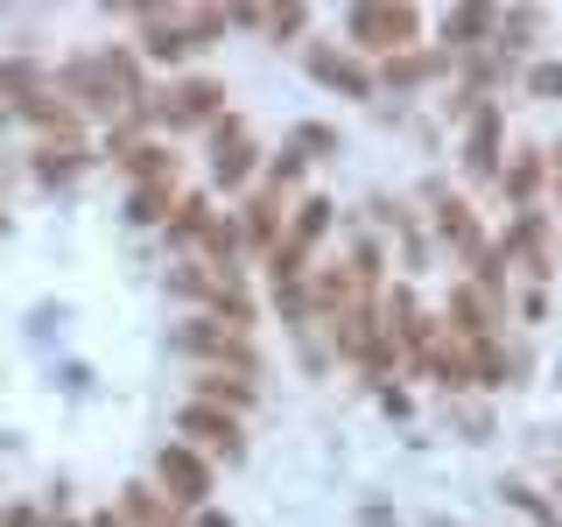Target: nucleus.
<instances>
[{
    "mask_svg": "<svg viewBox=\"0 0 562 527\" xmlns=\"http://www.w3.org/2000/svg\"><path fill=\"white\" fill-rule=\"evenodd\" d=\"M330 233V198H303L289 211V225H281V239H274V254H268V274H274V289H295L310 268V254H316V239Z\"/></svg>",
    "mask_w": 562,
    "mask_h": 527,
    "instance_id": "f257e3e1",
    "label": "nucleus"
},
{
    "mask_svg": "<svg viewBox=\"0 0 562 527\" xmlns=\"http://www.w3.org/2000/svg\"><path fill=\"white\" fill-rule=\"evenodd\" d=\"M218 105H225V85H218V78H183V85H169L155 105H140V113H148L155 127L183 134V127H204V120H218Z\"/></svg>",
    "mask_w": 562,
    "mask_h": 527,
    "instance_id": "f03ea898",
    "label": "nucleus"
},
{
    "mask_svg": "<svg viewBox=\"0 0 562 527\" xmlns=\"http://www.w3.org/2000/svg\"><path fill=\"white\" fill-rule=\"evenodd\" d=\"M415 29H422V14L415 8H351V43L359 49H415Z\"/></svg>",
    "mask_w": 562,
    "mask_h": 527,
    "instance_id": "7ed1b4c3",
    "label": "nucleus"
},
{
    "mask_svg": "<svg viewBox=\"0 0 562 527\" xmlns=\"http://www.w3.org/2000/svg\"><path fill=\"white\" fill-rule=\"evenodd\" d=\"M155 479H162V492L176 506H204L211 500V464L190 444H162V457H155Z\"/></svg>",
    "mask_w": 562,
    "mask_h": 527,
    "instance_id": "20e7f679",
    "label": "nucleus"
},
{
    "mask_svg": "<svg viewBox=\"0 0 562 527\" xmlns=\"http://www.w3.org/2000/svg\"><path fill=\"white\" fill-rule=\"evenodd\" d=\"M64 92L70 99H78V113H113V92H120V85H113V70H105V57H78V64H64Z\"/></svg>",
    "mask_w": 562,
    "mask_h": 527,
    "instance_id": "39448f33",
    "label": "nucleus"
},
{
    "mask_svg": "<svg viewBox=\"0 0 562 527\" xmlns=\"http://www.w3.org/2000/svg\"><path fill=\"white\" fill-rule=\"evenodd\" d=\"M310 78L330 85V92H345V99H373V70H366L359 57H345V49H330V43L310 49Z\"/></svg>",
    "mask_w": 562,
    "mask_h": 527,
    "instance_id": "423d86ee",
    "label": "nucleus"
},
{
    "mask_svg": "<svg viewBox=\"0 0 562 527\" xmlns=\"http://www.w3.org/2000/svg\"><path fill=\"white\" fill-rule=\"evenodd\" d=\"M183 436H198V444H204V450H218V457H239V450H246L239 415L211 408V401H190V408H183Z\"/></svg>",
    "mask_w": 562,
    "mask_h": 527,
    "instance_id": "0eeeda50",
    "label": "nucleus"
},
{
    "mask_svg": "<svg viewBox=\"0 0 562 527\" xmlns=\"http://www.w3.org/2000/svg\"><path fill=\"white\" fill-rule=\"evenodd\" d=\"M499 105H471V134H464V169L471 176H499Z\"/></svg>",
    "mask_w": 562,
    "mask_h": 527,
    "instance_id": "6e6552de",
    "label": "nucleus"
},
{
    "mask_svg": "<svg viewBox=\"0 0 562 527\" xmlns=\"http://www.w3.org/2000/svg\"><path fill=\"white\" fill-rule=\"evenodd\" d=\"M281 225H289V204H281L274 190H254V198H246V211H239V239H246V246H268V254H274Z\"/></svg>",
    "mask_w": 562,
    "mask_h": 527,
    "instance_id": "1a4fd4ad",
    "label": "nucleus"
},
{
    "mask_svg": "<svg viewBox=\"0 0 562 527\" xmlns=\"http://www.w3.org/2000/svg\"><path fill=\"white\" fill-rule=\"evenodd\" d=\"M541 183H549V155H541V148H520L514 162L499 169V190H506V204H520V211L541 198Z\"/></svg>",
    "mask_w": 562,
    "mask_h": 527,
    "instance_id": "9d476101",
    "label": "nucleus"
},
{
    "mask_svg": "<svg viewBox=\"0 0 562 527\" xmlns=\"http://www.w3.org/2000/svg\"><path fill=\"white\" fill-rule=\"evenodd\" d=\"M140 49H148L155 64H176V57H190V35H183V22H176V14L140 8Z\"/></svg>",
    "mask_w": 562,
    "mask_h": 527,
    "instance_id": "9b49d317",
    "label": "nucleus"
},
{
    "mask_svg": "<svg viewBox=\"0 0 562 527\" xmlns=\"http://www.w3.org/2000/svg\"><path fill=\"white\" fill-rule=\"evenodd\" d=\"M211 176H218L225 190H239L246 176H254V141H246V134L233 127V120L218 127V148H211Z\"/></svg>",
    "mask_w": 562,
    "mask_h": 527,
    "instance_id": "f8f14e48",
    "label": "nucleus"
},
{
    "mask_svg": "<svg viewBox=\"0 0 562 527\" xmlns=\"http://www.w3.org/2000/svg\"><path fill=\"white\" fill-rule=\"evenodd\" d=\"M450 330H457L464 345L492 338V295H485V289H471V281H464V289H450Z\"/></svg>",
    "mask_w": 562,
    "mask_h": 527,
    "instance_id": "ddd939ff",
    "label": "nucleus"
},
{
    "mask_svg": "<svg viewBox=\"0 0 562 527\" xmlns=\"http://www.w3.org/2000/svg\"><path fill=\"white\" fill-rule=\"evenodd\" d=\"M450 70V49H401V57H386V85L394 92H415V85L443 78Z\"/></svg>",
    "mask_w": 562,
    "mask_h": 527,
    "instance_id": "4468645a",
    "label": "nucleus"
},
{
    "mask_svg": "<svg viewBox=\"0 0 562 527\" xmlns=\"http://www.w3.org/2000/svg\"><path fill=\"white\" fill-rule=\"evenodd\" d=\"M436 233H443L457 254H471L479 260L485 254V239H479V218H471V204L464 198H436Z\"/></svg>",
    "mask_w": 562,
    "mask_h": 527,
    "instance_id": "2eb2a0df",
    "label": "nucleus"
},
{
    "mask_svg": "<svg viewBox=\"0 0 562 527\" xmlns=\"http://www.w3.org/2000/svg\"><path fill=\"white\" fill-rule=\"evenodd\" d=\"M422 366H429V380L443 386V394H464V386H479V380H471V351H464V345H450V338H436Z\"/></svg>",
    "mask_w": 562,
    "mask_h": 527,
    "instance_id": "dca6fc26",
    "label": "nucleus"
},
{
    "mask_svg": "<svg viewBox=\"0 0 562 527\" xmlns=\"http://www.w3.org/2000/svg\"><path fill=\"white\" fill-rule=\"evenodd\" d=\"M49 92V78H43V64H29V57H14V64H0V99L22 113L29 99H43Z\"/></svg>",
    "mask_w": 562,
    "mask_h": 527,
    "instance_id": "f3484780",
    "label": "nucleus"
},
{
    "mask_svg": "<svg viewBox=\"0 0 562 527\" xmlns=\"http://www.w3.org/2000/svg\"><path fill=\"white\" fill-rule=\"evenodd\" d=\"M198 401H211V408H225V415H239V408H254V380H246V373H225V366H211Z\"/></svg>",
    "mask_w": 562,
    "mask_h": 527,
    "instance_id": "a211bd4d",
    "label": "nucleus"
},
{
    "mask_svg": "<svg viewBox=\"0 0 562 527\" xmlns=\"http://www.w3.org/2000/svg\"><path fill=\"white\" fill-rule=\"evenodd\" d=\"M443 35H450V49H479L485 35H499V14L492 8H457L443 22Z\"/></svg>",
    "mask_w": 562,
    "mask_h": 527,
    "instance_id": "6ab92c4d",
    "label": "nucleus"
},
{
    "mask_svg": "<svg viewBox=\"0 0 562 527\" xmlns=\"http://www.w3.org/2000/svg\"><path fill=\"white\" fill-rule=\"evenodd\" d=\"M78 169H85L78 141H43V148H35V176H43V183H70Z\"/></svg>",
    "mask_w": 562,
    "mask_h": 527,
    "instance_id": "aec40b11",
    "label": "nucleus"
},
{
    "mask_svg": "<svg viewBox=\"0 0 562 527\" xmlns=\"http://www.w3.org/2000/svg\"><path fill=\"white\" fill-rule=\"evenodd\" d=\"M127 169L140 176V183H176V155L162 148V141H134V148H127Z\"/></svg>",
    "mask_w": 562,
    "mask_h": 527,
    "instance_id": "412c9836",
    "label": "nucleus"
},
{
    "mask_svg": "<svg viewBox=\"0 0 562 527\" xmlns=\"http://www.w3.org/2000/svg\"><path fill=\"white\" fill-rule=\"evenodd\" d=\"M169 211H176L169 183H134V198H127V218H134V225H162Z\"/></svg>",
    "mask_w": 562,
    "mask_h": 527,
    "instance_id": "4be33fe9",
    "label": "nucleus"
},
{
    "mask_svg": "<svg viewBox=\"0 0 562 527\" xmlns=\"http://www.w3.org/2000/svg\"><path fill=\"white\" fill-rule=\"evenodd\" d=\"M218 218V211H211V198H176V211H169V233L176 239H204V225Z\"/></svg>",
    "mask_w": 562,
    "mask_h": 527,
    "instance_id": "5701e85b",
    "label": "nucleus"
},
{
    "mask_svg": "<svg viewBox=\"0 0 562 527\" xmlns=\"http://www.w3.org/2000/svg\"><path fill=\"white\" fill-rule=\"evenodd\" d=\"M506 373H514V359H506L492 338L471 345V380H479V386H506Z\"/></svg>",
    "mask_w": 562,
    "mask_h": 527,
    "instance_id": "b1692460",
    "label": "nucleus"
},
{
    "mask_svg": "<svg viewBox=\"0 0 562 527\" xmlns=\"http://www.w3.org/2000/svg\"><path fill=\"white\" fill-rule=\"evenodd\" d=\"M239 246H246V239H239V225H233V218H211V225H204V254H211V260H225V274H233V254H239Z\"/></svg>",
    "mask_w": 562,
    "mask_h": 527,
    "instance_id": "393cba45",
    "label": "nucleus"
},
{
    "mask_svg": "<svg viewBox=\"0 0 562 527\" xmlns=\"http://www.w3.org/2000/svg\"><path fill=\"white\" fill-rule=\"evenodd\" d=\"M295 183H303V155H295V148L268 155V190H274V198H281V190H295Z\"/></svg>",
    "mask_w": 562,
    "mask_h": 527,
    "instance_id": "a878e982",
    "label": "nucleus"
},
{
    "mask_svg": "<svg viewBox=\"0 0 562 527\" xmlns=\"http://www.w3.org/2000/svg\"><path fill=\"white\" fill-rule=\"evenodd\" d=\"M330 148H338V127H324V120L295 127V155H303V162H310V155H330Z\"/></svg>",
    "mask_w": 562,
    "mask_h": 527,
    "instance_id": "bb28decb",
    "label": "nucleus"
},
{
    "mask_svg": "<svg viewBox=\"0 0 562 527\" xmlns=\"http://www.w3.org/2000/svg\"><path fill=\"white\" fill-rule=\"evenodd\" d=\"M260 29H268L274 43H281V35H303L310 29V8H268V22H260Z\"/></svg>",
    "mask_w": 562,
    "mask_h": 527,
    "instance_id": "cd10ccee",
    "label": "nucleus"
},
{
    "mask_svg": "<svg viewBox=\"0 0 562 527\" xmlns=\"http://www.w3.org/2000/svg\"><path fill=\"white\" fill-rule=\"evenodd\" d=\"M506 500H514L520 514H535L541 527H562V514H555V506H541V500H535V485H506Z\"/></svg>",
    "mask_w": 562,
    "mask_h": 527,
    "instance_id": "c85d7f7f",
    "label": "nucleus"
},
{
    "mask_svg": "<svg viewBox=\"0 0 562 527\" xmlns=\"http://www.w3.org/2000/svg\"><path fill=\"white\" fill-rule=\"evenodd\" d=\"M527 92H535V99H562V64H535V70H527Z\"/></svg>",
    "mask_w": 562,
    "mask_h": 527,
    "instance_id": "c756f323",
    "label": "nucleus"
},
{
    "mask_svg": "<svg viewBox=\"0 0 562 527\" xmlns=\"http://www.w3.org/2000/svg\"><path fill=\"white\" fill-rule=\"evenodd\" d=\"M0 527H43V514H35V506H8V514H0Z\"/></svg>",
    "mask_w": 562,
    "mask_h": 527,
    "instance_id": "7c9ffc66",
    "label": "nucleus"
},
{
    "mask_svg": "<svg viewBox=\"0 0 562 527\" xmlns=\"http://www.w3.org/2000/svg\"><path fill=\"white\" fill-rule=\"evenodd\" d=\"M359 527H401V520L386 514V506H366V514H359Z\"/></svg>",
    "mask_w": 562,
    "mask_h": 527,
    "instance_id": "2f4dec72",
    "label": "nucleus"
},
{
    "mask_svg": "<svg viewBox=\"0 0 562 527\" xmlns=\"http://www.w3.org/2000/svg\"><path fill=\"white\" fill-rule=\"evenodd\" d=\"M92 527H127V514H113V506H105V514H92Z\"/></svg>",
    "mask_w": 562,
    "mask_h": 527,
    "instance_id": "473e14b6",
    "label": "nucleus"
},
{
    "mask_svg": "<svg viewBox=\"0 0 562 527\" xmlns=\"http://www.w3.org/2000/svg\"><path fill=\"white\" fill-rule=\"evenodd\" d=\"M0 211H8V198H0Z\"/></svg>",
    "mask_w": 562,
    "mask_h": 527,
    "instance_id": "72a5a7b5",
    "label": "nucleus"
},
{
    "mask_svg": "<svg viewBox=\"0 0 562 527\" xmlns=\"http://www.w3.org/2000/svg\"><path fill=\"white\" fill-rule=\"evenodd\" d=\"M57 527H64V520H57Z\"/></svg>",
    "mask_w": 562,
    "mask_h": 527,
    "instance_id": "f704fd0d",
    "label": "nucleus"
}]
</instances>
